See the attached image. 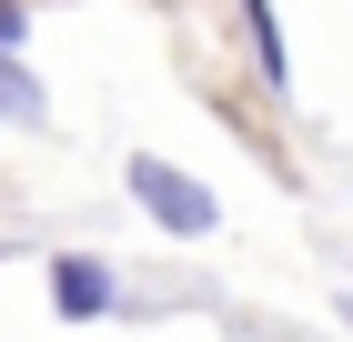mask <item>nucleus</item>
I'll list each match as a JSON object with an SVG mask.
<instances>
[{
    "mask_svg": "<svg viewBox=\"0 0 353 342\" xmlns=\"http://www.w3.org/2000/svg\"><path fill=\"white\" fill-rule=\"evenodd\" d=\"M0 121H21V131L41 121V81H30L21 61H0Z\"/></svg>",
    "mask_w": 353,
    "mask_h": 342,
    "instance_id": "20e7f679",
    "label": "nucleus"
},
{
    "mask_svg": "<svg viewBox=\"0 0 353 342\" xmlns=\"http://www.w3.org/2000/svg\"><path fill=\"white\" fill-rule=\"evenodd\" d=\"M121 182H132V202L152 211V222H162L172 242H212V232H222V191H212V182H192L182 161H162V151H132V161H121Z\"/></svg>",
    "mask_w": 353,
    "mask_h": 342,
    "instance_id": "f257e3e1",
    "label": "nucleus"
},
{
    "mask_svg": "<svg viewBox=\"0 0 353 342\" xmlns=\"http://www.w3.org/2000/svg\"><path fill=\"white\" fill-rule=\"evenodd\" d=\"M51 312L61 322H111L121 312V272L101 252H51Z\"/></svg>",
    "mask_w": 353,
    "mask_h": 342,
    "instance_id": "f03ea898",
    "label": "nucleus"
},
{
    "mask_svg": "<svg viewBox=\"0 0 353 342\" xmlns=\"http://www.w3.org/2000/svg\"><path fill=\"white\" fill-rule=\"evenodd\" d=\"M243 30H252V61H263V81L283 91V81H293V61H283V21H272V0H243Z\"/></svg>",
    "mask_w": 353,
    "mask_h": 342,
    "instance_id": "7ed1b4c3",
    "label": "nucleus"
},
{
    "mask_svg": "<svg viewBox=\"0 0 353 342\" xmlns=\"http://www.w3.org/2000/svg\"><path fill=\"white\" fill-rule=\"evenodd\" d=\"M21 41H30V10H21V0H0V61H21Z\"/></svg>",
    "mask_w": 353,
    "mask_h": 342,
    "instance_id": "39448f33",
    "label": "nucleus"
}]
</instances>
